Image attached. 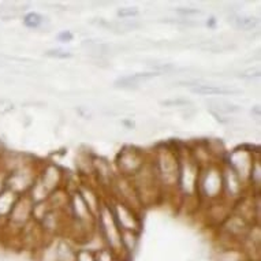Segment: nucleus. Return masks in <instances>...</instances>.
<instances>
[{"mask_svg": "<svg viewBox=\"0 0 261 261\" xmlns=\"http://www.w3.org/2000/svg\"><path fill=\"white\" fill-rule=\"evenodd\" d=\"M47 56L66 59V58H70V56H71V54H69V52H66V51H60V49H54V51H48Z\"/></svg>", "mask_w": 261, "mask_h": 261, "instance_id": "nucleus-6", "label": "nucleus"}, {"mask_svg": "<svg viewBox=\"0 0 261 261\" xmlns=\"http://www.w3.org/2000/svg\"><path fill=\"white\" fill-rule=\"evenodd\" d=\"M137 14H138L137 10H133V9H122L118 11V15L122 18L133 17V15H137Z\"/></svg>", "mask_w": 261, "mask_h": 261, "instance_id": "nucleus-7", "label": "nucleus"}, {"mask_svg": "<svg viewBox=\"0 0 261 261\" xmlns=\"http://www.w3.org/2000/svg\"><path fill=\"white\" fill-rule=\"evenodd\" d=\"M158 73H140L134 74V75H130V77H123L118 80L115 82L116 86H122V88H133V86H137L141 81H145V80H150V78L158 77Z\"/></svg>", "mask_w": 261, "mask_h": 261, "instance_id": "nucleus-2", "label": "nucleus"}, {"mask_svg": "<svg viewBox=\"0 0 261 261\" xmlns=\"http://www.w3.org/2000/svg\"><path fill=\"white\" fill-rule=\"evenodd\" d=\"M58 37H59L60 41H63V43H66V41H70V40H73V35H71L70 32H63V33H60Z\"/></svg>", "mask_w": 261, "mask_h": 261, "instance_id": "nucleus-9", "label": "nucleus"}, {"mask_svg": "<svg viewBox=\"0 0 261 261\" xmlns=\"http://www.w3.org/2000/svg\"><path fill=\"white\" fill-rule=\"evenodd\" d=\"M211 106H215V110H218V111L220 112H237L240 111V108L236 107V106H232V104L230 103H226V101H211Z\"/></svg>", "mask_w": 261, "mask_h": 261, "instance_id": "nucleus-3", "label": "nucleus"}, {"mask_svg": "<svg viewBox=\"0 0 261 261\" xmlns=\"http://www.w3.org/2000/svg\"><path fill=\"white\" fill-rule=\"evenodd\" d=\"M7 103V100H0V112H6L7 110L5 108V104Z\"/></svg>", "mask_w": 261, "mask_h": 261, "instance_id": "nucleus-11", "label": "nucleus"}, {"mask_svg": "<svg viewBox=\"0 0 261 261\" xmlns=\"http://www.w3.org/2000/svg\"><path fill=\"white\" fill-rule=\"evenodd\" d=\"M193 93L202 94V96H214V94H238L241 93V90L237 89H227V88H218V86L211 85H197L196 88L192 89Z\"/></svg>", "mask_w": 261, "mask_h": 261, "instance_id": "nucleus-1", "label": "nucleus"}, {"mask_svg": "<svg viewBox=\"0 0 261 261\" xmlns=\"http://www.w3.org/2000/svg\"><path fill=\"white\" fill-rule=\"evenodd\" d=\"M178 13L188 15V14H200L201 11H200V10H178Z\"/></svg>", "mask_w": 261, "mask_h": 261, "instance_id": "nucleus-10", "label": "nucleus"}, {"mask_svg": "<svg viewBox=\"0 0 261 261\" xmlns=\"http://www.w3.org/2000/svg\"><path fill=\"white\" fill-rule=\"evenodd\" d=\"M256 23V21H253L252 18H240L238 21H237V25L242 28V29H250L253 28Z\"/></svg>", "mask_w": 261, "mask_h": 261, "instance_id": "nucleus-5", "label": "nucleus"}, {"mask_svg": "<svg viewBox=\"0 0 261 261\" xmlns=\"http://www.w3.org/2000/svg\"><path fill=\"white\" fill-rule=\"evenodd\" d=\"M188 100H170V101H163V106H185L188 104Z\"/></svg>", "mask_w": 261, "mask_h": 261, "instance_id": "nucleus-8", "label": "nucleus"}, {"mask_svg": "<svg viewBox=\"0 0 261 261\" xmlns=\"http://www.w3.org/2000/svg\"><path fill=\"white\" fill-rule=\"evenodd\" d=\"M41 21H43V19H41V17H40L39 14L30 13L25 17V19H23V23H25L28 28H37V26H40Z\"/></svg>", "mask_w": 261, "mask_h": 261, "instance_id": "nucleus-4", "label": "nucleus"}]
</instances>
